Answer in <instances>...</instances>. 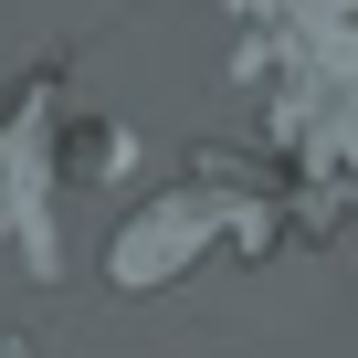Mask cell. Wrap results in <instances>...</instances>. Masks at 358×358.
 Instances as JSON below:
<instances>
[{"label":"cell","instance_id":"cell-1","mask_svg":"<svg viewBox=\"0 0 358 358\" xmlns=\"http://www.w3.org/2000/svg\"><path fill=\"white\" fill-rule=\"evenodd\" d=\"M232 85L264 106V148L285 158L295 243L358 232V0H232Z\"/></svg>","mask_w":358,"mask_h":358},{"label":"cell","instance_id":"cell-2","mask_svg":"<svg viewBox=\"0 0 358 358\" xmlns=\"http://www.w3.org/2000/svg\"><path fill=\"white\" fill-rule=\"evenodd\" d=\"M295 243V190L274 148H190V169L158 201H137L106 243L116 295H158L201 264H264Z\"/></svg>","mask_w":358,"mask_h":358}]
</instances>
